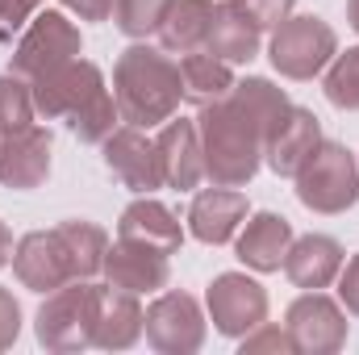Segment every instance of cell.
Wrapping results in <instances>:
<instances>
[{"label":"cell","instance_id":"cell-3","mask_svg":"<svg viewBox=\"0 0 359 355\" xmlns=\"http://www.w3.org/2000/svg\"><path fill=\"white\" fill-rule=\"evenodd\" d=\"M100 297L104 284L92 280H72L55 293H46L34 330L46 351H84L96 347V322H100Z\"/></svg>","mask_w":359,"mask_h":355},{"label":"cell","instance_id":"cell-7","mask_svg":"<svg viewBox=\"0 0 359 355\" xmlns=\"http://www.w3.org/2000/svg\"><path fill=\"white\" fill-rule=\"evenodd\" d=\"M205 301H209V318H213L217 335H226V339H243L268 322V288L259 280H251L247 272L213 276Z\"/></svg>","mask_w":359,"mask_h":355},{"label":"cell","instance_id":"cell-16","mask_svg":"<svg viewBox=\"0 0 359 355\" xmlns=\"http://www.w3.org/2000/svg\"><path fill=\"white\" fill-rule=\"evenodd\" d=\"M243 217H247V196H243L238 188H222V184H213V188H205V192L192 196L188 230H192L196 243H205V247H222V243L234 239V230L243 226Z\"/></svg>","mask_w":359,"mask_h":355},{"label":"cell","instance_id":"cell-31","mask_svg":"<svg viewBox=\"0 0 359 355\" xmlns=\"http://www.w3.org/2000/svg\"><path fill=\"white\" fill-rule=\"evenodd\" d=\"M247 21H255L259 29H276L288 13H292V4L297 0H230Z\"/></svg>","mask_w":359,"mask_h":355},{"label":"cell","instance_id":"cell-19","mask_svg":"<svg viewBox=\"0 0 359 355\" xmlns=\"http://www.w3.org/2000/svg\"><path fill=\"white\" fill-rule=\"evenodd\" d=\"M117 239H130V243H147L163 255H176L180 243H184V226L176 222V213L151 196H138L134 205H126L121 222H117Z\"/></svg>","mask_w":359,"mask_h":355},{"label":"cell","instance_id":"cell-5","mask_svg":"<svg viewBox=\"0 0 359 355\" xmlns=\"http://www.w3.org/2000/svg\"><path fill=\"white\" fill-rule=\"evenodd\" d=\"M339 55V34L330 29V21L322 17H284L271 34L268 59L271 67L288 80H313L330 67V59Z\"/></svg>","mask_w":359,"mask_h":355},{"label":"cell","instance_id":"cell-34","mask_svg":"<svg viewBox=\"0 0 359 355\" xmlns=\"http://www.w3.org/2000/svg\"><path fill=\"white\" fill-rule=\"evenodd\" d=\"M38 4H42V0H0V21H4L8 29H21V25L34 17Z\"/></svg>","mask_w":359,"mask_h":355},{"label":"cell","instance_id":"cell-33","mask_svg":"<svg viewBox=\"0 0 359 355\" xmlns=\"http://www.w3.org/2000/svg\"><path fill=\"white\" fill-rule=\"evenodd\" d=\"M339 297H343V305L359 318V255H351V264L339 272Z\"/></svg>","mask_w":359,"mask_h":355},{"label":"cell","instance_id":"cell-24","mask_svg":"<svg viewBox=\"0 0 359 355\" xmlns=\"http://www.w3.org/2000/svg\"><path fill=\"white\" fill-rule=\"evenodd\" d=\"M180 76H184V100H192L196 109L222 100L226 92L234 88V72L226 59L209 55V51H192L180 59Z\"/></svg>","mask_w":359,"mask_h":355},{"label":"cell","instance_id":"cell-20","mask_svg":"<svg viewBox=\"0 0 359 355\" xmlns=\"http://www.w3.org/2000/svg\"><path fill=\"white\" fill-rule=\"evenodd\" d=\"M292 247V222L280 213H255L238 234V260L251 272H280Z\"/></svg>","mask_w":359,"mask_h":355},{"label":"cell","instance_id":"cell-37","mask_svg":"<svg viewBox=\"0 0 359 355\" xmlns=\"http://www.w3.org/2000/svg\"><path fill=\"white\" fill-rule=\"evenodd\" d=\"M347 21H351V29L359 34V0H347Z\"/></svg>","mask_w":359,"mask_h":355},{"label":"cell","instance_id":"cell-30","mask_svg":"<svg viewBox=\"0 0 359 355\" xmlns=\"http://www.w3.org/2000/svg\"><path fill=\"white\" fill-rule=\"evenodd\" d=\"M259 351H297V343H292V335H288V326H255L251 335H243V355H259Z\"/></svg>","mask_w":359,"mask_h":355},{"label":"cell","instance_id":"cell-25","mask_svg":"<svg viewBox=\"0 0 359 355\" xmlns=\"http://www.w3.org/2000/svg\"><path fill=\"white\" fill-rule=\"evenodd\" d=\"M67 255H72V267H76V280H92L96 272H104V255H109V234L96 226V222H84V217H72V222H59L55 226Z\"/></svg>","mask_w":359,"mask_h":355},{"label":"cell","instance_id":"cell-8","mask_svg":"<svg viewBox=\"0 0 359 355\" xmlns=\"http://www.w3.org/2000/svg\"><path fill=\"white\" fill-rule=\"evenodd\" d=\"M100 92H104L100 67L88 59H72V63L34 80V113H42L46 121H72Z\"/></svg>","mask_w":359,"mask_h":355},{"label":"cell","instance_id":"cell-38","mask_svg":"<svg viewBox=\"0 0 359 355\" xmlns=\"http://www.w3.org/2000/svg\"><path fill=\"white\" fill-rule=\"evenodd\" d=\"M0 142H4V130H0Z\"/></svg>","mask_w":359,"mask_h":355},{"label":"cell","instance_id":"cell-2","mask_svg":"<svg viewBox=\"0 0 359 355\" xmlns=\"http://www.w3.org/2000/svg\"><path fill=\"white\" fill-rule=\"evenodd\" d=\"M113 100L126 126L151 130L172 121L184 100V76L180 63L168 59V51L155 46H130L121 51L117 67H113Z\"/></svg>","mask_w":359,"mask_h":355},{"label":"cell","instance_id":"cell-29","mask_svg":"<svg viewBox=\"0 0 359 355\" xmlns=\"http://www.w3.org/2000/svg\"><path fill=\"white\" fill-rule=\"evenodd\" d=\"M34 126V88L21 84V76H0V130H25Z\"/></svg>","mask_w":359,"mask_h":355},{"label":"cell","instance_id":"cell-1","mask_svg":"<svg viewBox=\"0 0 359 355\" xmlns=\"http://www.w3.org/2000/svg\"><path fill=\"white\" fill-rule=\"evenodd\" d=\"M288 113V96L264 76L234 80V88L222 100L205 105L196 117L201 151H205V176L222 188H243L251 184L276 121Z\"/></svg>","mask_w":359,"mask_h":355},{"label":"cell","instance_id":"cell-17","mask_svg":"<svg viewBox=\"0 0 359 355\" xmlns=\"http://www.w3.org/2000/svg\"><path fill=\"white\" fill-rule=\"evenodd\" d=\"M159 147V163H163V184L176 192H192L205 180V151H201V134L196 121H163V134L155 138Z\"/></svg>","mask_w":359,"mask_h":355},{"label":"cell","instance_id":"cell-9","mask_svg":"<svg viewBox=\"0 0 359 355\" xmlns=\"http://www.w3.org/2000/svg\"><path fill=\"white\" fill-rule=\"evenodd\" d=\"M297 351L309 355H334L347 343V314L318 288H309L305 297H297L288 305V318H284Z\"/></svg>","mask_w":359,"mask_h":355},{"label":"cell","instance_id":"cell-18","mask_svg":"<svg viewBox=\"0 0 359 355\" xmlns=\"http://www.w3.org/2000/svg\"><path fill=\"white\" fill-rule=\"evenodd\" d=\"M343 243L330 239V234H305V239H292L288 255H284V276L297 284V288H326L330 280H339L343 272Z\"/></svg>","mask_w":359,"mask_h":355},{"label":"cell","instance_id":"cell-12","mask_svg":"<svg viewBox=\"0 0 359 355\" xmlns=\"http://www.w3.org/2000/svg\"><path fill=\"white\" fill-rule=\"evenodd\" d=\"M13 272L25 288L34 293H55L63 284L76 280V267H72V255L59 239V230H34L17 243L13 251Z\"/></svg>","mask_w":359,"mask_h":355},{"label":"cell","instance_id":"cell-28","mask_svg":"<svg viewBox=\"0 0 359 355\" xmlns=\"http://www.w3.org/2000/svg\"><path fill=\"white\" fill-rule=\"evenodd\" d=\"M117 117H121V113H117V100H113V96H109V88H104L88 105V109H80L67 126H72V134H76L80 142L96 147V142H104V138L117 130Z\"/></svg>","mask_w":359,"mask_h":355},{"label":"cell","instance_id":"cell-32","mask_svg":"<svg viewBox=\"0 0 359 355\" xmlns=\"http://www.w3.org/2000/svg\"><path fill=\"white\" fill-rule=\"evenodd\" d=\"M17 335H21V305H17V297L0 284V351H8V347L17 343Z\"/></svg>","mask_w":359,"mask_h":355},{"label":"cell","instance_id":"cell-36","mask_svg":"<svg viewBox=\"0 0 359 355\" xmlns=\"http://www.w3.org/2000/svg\"><path fill=\"white\" fill-rule=\"evenodd\" d=\"M13 251H17V247H13V230H8V226L0 222V267L13 260Z\"/></svg>","mask_w":359,"mask_h":355},{"label":"cell","instance_id":"cell-23","mask_svg":"<svg viewBox=\"0 0 359 355\" xmlns=\"http://www.w3.org/2000/svg\"><path fill=\"white\" fill-rule=\"evenodd\" d=\"M259 25L255 21H247L230 0L226 4H217V17H213V25H209V38H205V51L209 55H217V59H226V63H251L255 55H259Z\"/></svg>","mask_w":359,"mask_h":355},{"label":"cell","instance_id":"cell-21","mask_svg":"<svg viewBox=\"0 0 359 355\" xmlns=\"http://www.w3.org/2000/svg\"><path fill=\"white\" fill-rule=\"evenodd\" d=\"M147 330V309L138 305V293L126 288H104L100 297V322H96V347L104 351H126L142 339Z\"/></svg>","mask_w":359,"mask_h":355},{"label":"cell","instance_id":"cell-22","mask_svg":"<svg viewBox=\"0 0 359 355\" xmlns=\"http://www.w3.org/2000/svg\"><path fill=\"white\" fill-rule=\"evenodd\" d=\"M217 17V4L213 0H172L163 25H159V42L168 55H192V51H205V38H209V25Z\"/></svg>","mask_w":359,"mask_h":355},{"label":"cell","instance_id":"cell-27","mask_svg":"<svg viewBox=\"0 0 359 355\" xmlns=\"http://www.w3.org/2000/svg\"><path fill=\"white\" fill-rule=\"evenodd\" d=\"M322 92L334 109H359V46H351L347 55L330 59V72L322 80Z\"/></svg>","mask_w":359,"mask_h":355},{"label":"cell","instance_id":"cell-13","mask_svg":"<svg viewBox=\"0 0 359 355\" xmlns=\"http://www.w3.org/2000/svg\"><path fill=\"white\" fill-rule=\"evenodd\" d=\"M50 151H55V138L42 126H25V130L4 134V142H0V184L13 188V192H29V188L46 184Z\"/></svg>","mask_w":359,"mask_h":355},{"label":"cell","instance_id":"cell-15","mask_svg":"<svg viewBox=\"0 0 359 355\" xmlns=\"http://www.w3.org/2000/svg\"><path fill=\"white\" fill-rule=\"evenodd\" d=\"M322 147V121L301 109V105H288V113L276 121L268 138V151H264V163H268L276 176H297L301 163Z\"/></svg>","mask_w":359,"mask_h":355},{"label":"cell","instance_id":"cell-14","mask_svg":"<svg viewBox=\"0 0 359 355\" xmlns=\"http://www.w3.org/2000/svg\"><path fill=\"white\" fill-rule=\"evenodd\" d=\"M104 276L113 288H126V293H159L172 280V264L163 251H155L147 243L117 239L104 255Z\"/></svg>","mask_w":359,"mask_h":355},{"label":"cell","instance_id":"cell-6","mask_svg":"<svg viewBox=\"0 0 359 355\" xmlns=\"http://www.w3.org/2000/svg\"><path fill=\"white\" fill-rule=\"evenodd\" d=\"M84 42H80V29L63 17V13H38L34 25L21 34L17 51H13V76L21 80H38L72 59H80Z\"/></svg>","mask_w":359,"mask_h":355},{"label":"cell","instance_id":"cell-4","mask_svg":"<svg viewBox=\"0 0 359 355\" xmlns=\"http://www.w3.org/2000/svg\"><path fill=\"white\" fill-rule=\"evenodd\" d=\"M297 201L313 213H347L359 201V163L343 142H322L297 172Z\"/></svg>","mask_w":359,"mask_h":355},{"label":"cell","instance_id":"cell-35","mask_svg":"<svg viewBox=\"0 0 359 355\" xmlns=\"http://www.w3.org/2000/svg\"><path fill=\"white\" fill-rule=\"evenodd\" d=\"M80 21H104L113 13V0H63Z\"/></svg>","mask_w":359,"mask_h":355},{"label":"cell","instance_id":"cell-10","mask_svg":"<svg viewBox=\"0 0 359 355\" xmlns=\"http://www.w3.org/2000/svg\"><path fill=\"white\" fill-rule=\"evenodd\" d=\"M147 343L163 355L201 351V343H205V314H201L196 297H188V293H163L147 309Z\"/></svg>","mask_w":359,"mask_h":355},{"label":"cell","instance_id":"cell-26","mask_svg":"<svg viewBox=\"0 0 359 355\" xmlns=\"http://www.w3.org/2000/svg\"><path fill=\"white\" fill-rule=\"evenodd\" d=\"M172 0H113V21L126 38H147L159 34Z\"/></svg>","mask_w":359,"mask_h":355},{"label":"cell","instance_id":"cell-11","mask_svg":"<svg viewBox=\"0 0 359 355\" xmlns=\"http://www.w3.org/2000/svg\"><path fill=\"white\" fill-rule=\"evenodd\" d=\"M100 147H104V168L121 180L130 192L151 196L155 188H163L159 147H155L138 126H121V130H113Z\"/></svg>","mask_w":359,"mask_h":355}]
</instances>
